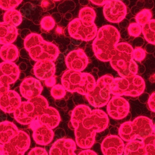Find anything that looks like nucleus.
Wrapping results in <instances>:
<instances>
[{"mask_svg": "<svg viewBox=\"0 0 155 155\" xmlns=\"http://www.w3.org/2000/svg\"><path fill=\"white\" fill-rule=\"evenodd\" d=\"M19 130L12 122L4 121L0 123V144L8 142L18 133Z\"/></svg>", "mask_w": 155, "mask_h": 155, "instance_id": "obj_24", "label": "nucleus"}, {"mask_svg": "<svg viewBox=\"0 0 155 155\" xmlns=\"http://www.w3.org/2000/svg\"><path fill=\"white\" fill-rule=\"evenodd\" d=\"M109 117L102 110H91L85 105L74 109L70 123L75 130L76 142L80 148H91L95 141L96 133L104 130L109 125Z\"/></svg>", "mask_w": 155, "mask_h": 155, "instance_id": "obj_1", "label": "nucleus"}, {"mask_svg": "<svg viewBox=\"0 0 155 155\" xmlns=\"http://www.w3.org/2000/svg\"><path fill=\"white\" fill-rule=\"evenodd\" d=\"M134 48L126 42L118 43L115 53L110 61L111 66L122 78L137 75L138 66L133 59Z\"/></svg>", "mask_w": 155, "mask_h": 155, "instance_id": "obj_4", "label": "nucleus"}, {"mask_svg": "<svg viewBox=\"0 0 155 155\" xmlns=\"http://www.w3.org/2000/svg\"><path fill=\"white\" fill-rule=\"evenodd\" d=\"M145 83L138 75L114 78L111 87V94L114 96L137 97L144 91Z\"/></svg>", "mask_w": 155, "mask_h": 155, "instance_id": "obj_7", "label": "nucleus"}, {"mask_svg": "<svg viewBox=\"0 0 155 155\" xmlns=\"http://www.w3.org/2000/svg\"><path fill=\"white\" fill-rule=\"evenodd\" d=\"M43 87L40 81L32 77H28L21 82L20 91L21 96L29 100L41 95Z\"/></svg>", "mask_w": 155, "mask_h": 155, "instance_id": "obj_17", "label": "nucleus"}, {"mask_svg": "<svg viewBox=\"0 0 155 155\" xmlns=\"http://www.w3.org/2000/svg\"><path fill=\"white\" fill-rule=\"evenodd\" d=\"M21 102L19 94L9 90L0 96V109L6 113H14Z\"/></svg>", "mask_w": 155, "mask_h": 155, "instance_id": "obj_19", "label": "nucleus"}, {"mask_svg": "<svg viewBox=\"0 0 155 155\" xmlns=\"http://www.w3.org/2000/svg\"><path fill=\"white\" fill-rule=\"evenodd\" d=\"M22 16L19 11L15 9L7 10L3 15V22L17 27L21 24Z\"/></svg>", "mask_w": 155, "mask_h": 155, "instance_id": "obj_27", "label": "nucleus"}, {"mask_svg": "<svg viewBox=\"0 0 155 155\" xmlns=\"http://www.w3.org/2000/svg\"><path fill=\"white\" fill-rule=\"evenodd\" d=\"M120 37L118 30L113 26L107 25L99 28L92 44L96 58L101 61H110L115 54Z\"/></svg>", "mask_w": 155, "mask_h": 155, "instance_id": "obj_2", "label": "nucleus"}, {"mask_svg": "<svg viewBox=\"0 0 155 155\" xmlns=\"http://www.w3.org/2000/svg\"><path fill=\"white\" fill-rule=\"evenodd\" d=\"M53 1H59L60 0H53Z\"/></svg>", "mask_w": 155, "mask_h": 155, "instance_id": "obj_49", "label": "nucleus"}, {"mask_svg": "<svg viewBox=\"0 0 155 155\" xmlns=\"http://www.w3.org/2000/svg\"><path fill=\"white\" fill-rule=\"evenodd\" d=\"M36 119L41 124L53 130L59 125L61 117L57 109L49 106Z\"/></svg>", "mask_w": 155, "mask_h": 155, "instance_id": "obj_22", "label": "nucleus"}, {"mask_svg": "<svg viewBox=\"0 0 155 155\" xmlns=\"http://www.w3.org/2000/svg\"><path fill=\"white\" fill-rule=\"evenodd\" d=\"M97 31L94 22H85L79 18L72 20L68 26V31L72 38L84 41H90L94 39Z\"/></svg>", "mask_w": 155, "mask_h": 155, "instance_id": "obj_10", "label": "nucleus"}, {"mask_svg": "<svg viewBox=\"0 0 155 155\" xmlns=\"http://www.w3.org/2000/svg\"><path fill=\"white\" fill-rule=\"evenodd\" d=\"M28 100L32 104L38 117L40 116L49 107L46 99L41 95L30 99Z\"/></svg>", "mask_w": 155, "mask_h": 155, "instance_id": "obj_29", "label": "nucleus"}, {"mask_svg": "<svg viewBox=\"0 0 155 155\" xmlns=\"http://www.w3.org/2000/svg\"><path fill=\"white\" fill-rule=\"evenodd\" d=\"M34 73L37 78L45 81L54 76L55 66L53 61L48 60L36 61L34 66Z\"/></svg>", "mask_w": 155, "mask_h": 155, "instance_id": "obj_21", "label": "nucleus"}, {"mask_svg": "<svg viewBox=\"0 0 155 155\" xmlns=\"http://www.w3.org/2000/svg\"><path fill=\"white\" fill-rule=\"evenodd\" d=\"M28 155H48V153L45 150L41 147H35L29 151Z\"/></svg>", "mask_w": 155, "mask_h": 155, "instance_id": "obj_38", "label": "nucleus"}, {"mask_svg": "<svg viewBox=\"0 0 155 155\" xmlns=\"http://www.w3.org/2000/svg\"><path fill=\"white\" fill-rule=\"evenodd\" d=\"M96 17L95 10L92 8L85 7L80 10L79 18L84 21L94 22Z\"/></svg>", "mask_w": 155, "mask_h": 155, "instance_id": "obj_30", "label": "nucleus"}, {"mask_svg": "<svg viewBox=\"0 0 155 155\" xmlns=\"http://www.w3.org/2000/svg\"><path fill=\"white\" fill-rule=\"evenodd\" d=\"M114 78L107 74L99 78L94 89L86 95V98L91 105L97 108L104 107L110 100L111 87Z\"/></svg>", "mask_w": 155, "mask_h": 155, "instance_id": "obj_8", "label": "nucleus"}, {"mask_svg": "<svg viewBox=\"0 0 155 155\" xmlns=\"http://www.w3.org/2000/svg\"><path fill=\"white\" fill-rule=\"evenodd\" d=\"M23 0H0V8L4 10L15 9Z\"/></svg>", "mask_w": 155, "mask_h": 155, "instance_id": "obj_33", "label": "nucleus"}, {"mask_svg": "<svg viewBox=\"0 0 155 155\" xmlns=\"http://www.w3.org/2000/svg\"><path fill=\"white\" fill-rule=\"evenodd\" d=\"M155 20L150 19L142 26V32L146 41L152 45L155 43Z\"/></svg>", "mask_w": 155, "mask_h": 155, "instance_id": "obj_28", "label": "nucleus"}, {"mask_svg": "<svg viewBox=\"0 0 155 155\" xmlns=\"http://www.w3.org/2000/svg\"><path fill=\"white\" fill-rule=\"evenodd\" d=\"M113 1V0H90V1L92 4L96 5V6H103L109 2Z\"/></svg>", "mask_w": 155, "mask_h": 155, "instance_id": "obj_41", "label": "nucleus"}, {"mask_svg": "<svg viewBox=\"0 0 155 155\" xmlns=\"http://www.w3.org/2000/svg\"><path fill=\"white\" fill-rule=\"evenodd\" d=\"M79 2L82 6H87L90 3V0H79Z\"/></svg>", "mask_w": 155, "mask_h": 155, "instance_id": "obj_45", "label": "nucleus"}, {"mask_svg": "<svg viewBox=\"0 0 155 155\" xmlns=\"http://www.w3.org/2000/svg\"></svg>", "mask_w": 155, "mask_h": 155, "instance_id": "obj_50", "label": "nucleus"}, {"mask_svg": "<svg viewBox=\"0 0 155 155\" xmlns=\"http://www.w3.org/2000/svg\"><path fill=\"white\" fill-rule=\"evenodd\" d=\"M40 24L42 29L46 31H49L54 27L55 22L51 16H46L41 19Z\"/></svg>", "mask_w": 155, "mask_h": 155, "instance_id": "obj_35", "label": "nucleus"}, {"mask_svg": "<svg viewBox=\"0 0 155 155\" xmlns=\"http://www.w3.org/2000/svg\"><path fill=\"white\" fill-rule=\"evenodd\" d=\"M153 134H155L154 124L151 119L144 116L137 117L133 121L125 122L119 129L120 138L128 142L136 139L143 140Z\"/></svg>", "mask_w": 155, "mask_h": 155, "instance_id": "obj_5", "label": "nucleus"}, {"mask_svg": "<svg viewBox=\"0 0 155 155\" xmlns=\"http://www.w3.org/2000/svg\"><path fill=\"white\" fill-rule=\"evenodd\" d=\"M144 0H139V1L137 2V7L140 8H142L144 7Z\"/></svg>", "mask_w": 155, "mask_h": 155, "instance_id": "obj_46", "label": "nucleus"}, {"mask_svg": "<svg viewBox=\"0 0 155 155\" xmlns=\"http://www.w3.org/2000/svg\"><path fill=\"white\" fill-rule=\"evenodd\" d=\"M133 59L138 61H142L146 57V52L141 48H136L133 50Z\"/></svg>", "mask_w": 155, "mask_h": 155, "instance_id": "obj_37", "label": "nucleus"}, {"mask_svg": "<svg viewBox=\"0 0 155 155\" xmlns=\"http://www.w3.org/2000/svg\"><path fill=\"white\" fill-rule=\"evenodd\" d=\"M45 83L46 85L48 87L53 86L55 84V82H56L55 78L54 77L45 80Z\"/></svg>", "mask_w": 155, "mask_h": 155, "instance_id": "obj_42", "label": "nucleus"}, {"mask_svg": "<svg viewBox=\"0 0 155 155\" xmlns=\"http://www.w3.org/2000/svg\"><path fill=\"white\" fill-rule=\"evenodd\" d=\"M18 56V48L12 43L3 45L0 48V58L4 61L14 62L17 59Z\"/></svg>", "mask_w": 155, "mask_h": 155, "instance_id": "obj_25", "label": "nucleus"}, {"mask_svg": "<svg viewBox=\"0 0 155 155\" xmlns=\"http://www.w3.org/2000/svg\"><path fill=\"white\" fill-rule=\"evenodd\" d=\"M79 155H97V153L93 150H83L79 153Z\"/></svg>", "mask_w": 155, "mask_h": 155, "instance_id": "obj_44", "label": "nucleus"}, {"mask_svg": "<svg viewBox=\"0 0 155 155\" xmlns=\"http://www.w3.org/2000/svg\"><path fill=\"white\" fill-rule=\"evenodd\" d=\"M30 145L29 135L21 130L6 143L0 144V155H23Z\"/></svg>", "mask_w": 155, "mask_h": 155, "instance_id": "obj_9", "label": "nucleus"}, {"mask_svg": "<svg viewBox=\"0 0 155 155\" xmlns=\"http://www.w3.org/2000/svg\"><path fill=\"white\" fill-rule=\"evenodd\" d=\"M20 71L13 62L3 61L0 64V96L10 89L19 77Z\"/></svg>", "mask_w": 155, "mask_h": 155, "instance_id": "obj_11", "label": "nucleus"}, {"mask_svg": "<svg viewBox=\"0 0 155 155\" xmlns=\"http://www.w3.org/2000/svg\"><path fill=\"white\" fill-rule=\"evenodd\" d=\"M107 104L108 115L116 120L123 119L128 115L130 111L129 103L121 96H114L109 100Z\"/></svg>", "mask_w": 155, "mask_h": 155, "instance_id": "obj_13", "label": "nucleus"}, {"mask_svg": "<svg viewBox=\"0 0 155 155\" xmlns=\"http://www.w3.org/2000/svg\"><path fill=\"white\" fill-rule=\"evenodd\" d=\"M65 63L68 69L76 71H82L89 64V59L82 49L71 51L67 55Z\"/></svg>", "mask_w": 155, "mask_h": 155, "instance_id": "obj_16", "label": "nucleus"}, {"mask_svg": "<svg viewBox=\"0 0 155 155\" xmlns=\"http://www.w3.org/2000/svg\"><path fill=\"white\" fill-rule=\"evenodd\" d=\"M24 45L29 57L35 61L45 60L54 61L59 54L57 46L45 41L38 34L31 33L27 35L24 40Z\"/></svg>", "mask_w": 155, "mask_h": 155, "instance_id": "obj_3", "label": "nucleus"}, {"mask_svg": "<svg viewBox=\"0 0 155 155\" xmlns=\"http://www.w3.org/2000/svg\"><path fill=\"white\" fill-rule=\"evenodd\" d=\"M18 36L16 27L4 22L0 23V44L8 45L13 43Z\"/></svg>", "mask_w": 155, "mask_h": 155, "instance_id": "obj_23", "label": "nucleus"}, {"mask_svg": "<svg viewBox=\"0 0 155 155\" xmlns=\"http://www.w3.org/2000/svg\"><path fill=\"white\" fill-rule=\"evenodd\" d=\"M51 94L54 98L59 99L65 96L66 90L61 85H54L51 90Z\"/></svg>", "mask_w": 155, "mask_h": 155, "instance_id": "obj_34", "label": "nucleus"}, {"mask_svg": "<svg viewBox=\"0 0 155 155\" xmlns=\"http://www.w3.org/2000/svg\"><path fill=\"white\" fill-rule=\"evenodd\" d=\"M127 14V7L121 0L111 1L104 6V16L109 22H121L126 17Z\"/></svg>", "mask_w": 155, "mask_h": 155, "instance_id": "obj_12", "label": "nucleus"}, {"mask_svg": "<svg viewBox=\"0 0 155 155\" xmlns=\"http://www.w3.org/2000/svg\"><path fill=\"white\" fill-rule=\"evenodd\" d=\"M30 128L33 130V138L38 144L47 145L53 139L54 133L53 130L41 124L36 119L30 124Z\"/></svg>", "mask_w": 155, "mask_h": 155, "instance_id": "obj_14", "label": "nucleus"}, {"mask_svg": "<svg viewBox=\"0 0 155 155\" xmlns=\"http://www.w3.org/2000/svg\"><path fill=\"white\" fill-rule=\"evenodd\" d=\"M155 134H153L142 140L144 143L146 155H155Z\"/></svg>", "mask_w": 155, "mask_h": 155, "instance_id": "obj_32", "label": "nucleus"}, {"mask_svg": "<svg viewBox=\"0 0 155 155\" xmlns=\"http://www.w3.org/2000/svg\"><path fill=\"white\" fill-rule=\"evenodd\" d=\"M134 11L131 12V13H133V12H134V13H133V15H136L137 14L138 12H140V10H139L138 8L137 7H136V6H134V7H132L131 11Z\"/></svg>", "mask_w": 155, "mask_h": 155, "instance_id": "obj_47", "label": "nucleus"}, {"mask_svg": "<svg viewBox=\"0 0 155 155\" xmlns=\"http://www.w3.org/2000/svg\"><path fill=\"white\" fill-rule=\"evenodd\" d=\"M125 155H146L144 144L143 141L133 140L129 142L124 147Z\"/></svg>", "mask_w": 155, "mask_h": 155, "instance_id": "obj_26", "label": "nucleus"}, {"mask_svg": "<svg viewBox=\"0 0 155 155\" xmlns=\"http://www.w3.org/2000/svg\"><path fill=\"white\" fill-rule=\"evenodd\" d=\"M14 116L15 120L23 125L30 124L38 117L32 104L28 100L21 102L14 112Z\"/></svg>", "mask_w": 155, "mask_h": 155, "instance_id": "obj_15", "label": "nucleus"}, {"mask_svg": "<svg viewBox=\"0 0 155 155\" xmlns=\"http://www.w3.org/2000/svg\"><path fill=\"white\" fill-rule=\"evenodd\" d=\"M61 84L65 90L86 95L94 89L96 80L90 74L68 70L61 79Z\"/></svg>", "mask_w": 155, "mask_h": 155, "instance_id": "obj_6", "label": "nucleus"}, {"mask_svg": "<svg viewBox=\"0 0 155 155\" xmlns=\"http://www.w3.org/2000/svg\"><path fill=\"white\" fill-rule=\"evenodd\" d=\"M144 7L145 9H150L153 8L154 6V2L152 0H144Z\"/></svg>", "mask_w": 155, "mask_h": 155, "instance_id": "obj_43", "label": "nucleus"}, {"mask_svg": "<svg viewBox=\"0 0 155 155\" xmlns=\"http://www.w3.org/2000/svg\"><path fill=\"white\" fill-rule=\"evenodd\" d=\"M148 106L150 110L153 112L155 111V92L152 93L148 101Z\"/></svg>", "mask_w": 155, "mask_h": 155, "instance_id": "obj_40", "label": "nucleus"}, {"mask_svg": "<svg viewBox=\"0 0 155 155\" xmlns=\"http://www.w3.org/2000/svg\"><path fill=\"white\" fill-rule=\"evenodd\" d=\"M152 16V13L150 10L143 9L136 15L135 20L137 23L143 26L151 19Z\"/></svg>", "mask_w": 155, "mask_h": 155, "instance_id": "obj_31", "label": "nucleus"}, {"mask_svg": "<svg viewBox=\"0 0 155 155\" xmlns=\"http://www.w3.org/2000/svg\"><path fill=\"white\" fill-rule=\"evenodd\" d=\"M76 143L69 138H63L57 140L53 144L49 150L51 155H76Z\"/></svg>", "mask_w": 155, "mask_h": 155, "instance_id": "obj_20", "label": "nucleus"}, {"mask_svg": "<svg viewBox=\"0 0 155 155\" xmlns=\"http://www.w3.org/2000/svg\"><path fill=\"white\" fill-rule=\"evenodd\" d=\"M128 30L130 35L136 38L142 33V26L137 22H131L128 27Z\"/></svg>", "mask_w": 155, "mask_h": 155, "instance_id": "obj_36", "label": "nucleus"}, {"mask_svg": "<svg viewBox=\"0 0 155 155\" xmlns=\"http://www.w3.org/2000/svg\"><path fill=\"white\" fill-rule=\"evenodd\" d=\"M124 144L123 140L117 136H108L103 140L101 150L105 155H121L124 153Z\"/></svg>", "mask_w": 155, "mask_h": 155, "instance_id": "obj_18", "label": "nucleus"}, {"mask_svg": "<svg viewBox=\"0 0 155 155\" xmlns=\"http://www.w3.org/2000/svg\"><path fill=\"white\" fill-rule=\"evenodd\" d=\"M122 2L124 3V4L127 7V6H129L130 4V0H122Z\"/></svg>", "mask_w": 155, "mask_h": 155, "instance_id": "obj_48", "label": "nucleus"}, {"mask_svg": "<svg viewBox=\"0 0 155 155\" xmlns=\"http://www.w3.org/2000/svg\"><path fill=\"white\" fill-rule=\"evenodd\" d=\"M41 6L43 9L48 11L53 8L55 5L53 0H43L41 3Z\"/></svg>", "mask_w": 155, "mask_h": 155, "instance_id": "obj_39", "label": "nucleus"}]
</instances>
